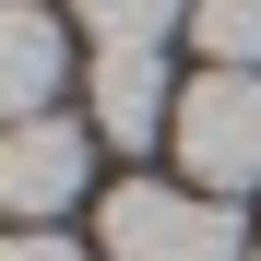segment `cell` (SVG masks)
Wrapping results in <instances>:
<instances>
[{
  "label": "cell",
  "mask_w": 261,
  "mask_h": 261,
  "mask_svg": "<svg viewBox=\"0 0 261 261\" xmlns=\"http://www.w3.org/2000/svg\"><path fill=\"white\" fill-rule=\"evenodd\" d=\"M261 238L238 226V202L214 190H166V178H119L95 214V261H249Z\"/></svg>",
  "instance_id": "6da1fadb"
},
{
  "label": "cell",
  "mask_w": 261,
  "mask_h": 261,
  "mask_svg": "<svg viewBox=\"0 0 261 261\" xmlns=\"http://www.w3.org/2000/svg\"><path fill=\"white\" fill-rule=\"evenodd\" d=\"M178 166H190V190H214V202H238V190H261V71H202V83H178Z\"/></svg>",
  "instance_id": "7a4b0ae2"
},
{
  "label": "cell",
  "mask_w": 261,
  "mask_h": 261,
  "mask_svg": "<svg viewBox=\"0 0 261 261\" xmlns=\"http://www.w3.org/2000/svg\"><path fill=\"white\" fill-rule=\"evenodd\" d=\"M95 190V130L83 119H24V130H0V214L12 226H60V214Z\"/></svg>",
  "instance_id": "3957f363"
},
{
  "label": "cell",
  "mask_w": 261,
  "mask_h": 261,
  "mask_svg": "<svg viewBox=\"0 0 261 261\" xmlns=\"http://www.w3.org/2000/svg\"><path fill=\"white\" fill-rule=\"evenodd\" d=\"M83 95H95V143H119V154H154V130H178V83H166V48H95Z\"/></svg>",
  "instance_id": "277c9868"
},
{
  "label": "cell",
  "mask_w": 261,
  "mask_h": 261,
  "mask_svg": "<svg viewBox=\"0 0 261 261\" xmlns=\"http://www.w3.org/2000/svg\"><path fill=\"white\" fill-rule=\"evenodd\" d=\"M60 83H71V36H60V12H48V0H0V130L48 119Z\"/></svg>",
  "instance_id": "5b68a950"
},
{
  "label": "cell",
  "mask_w": 261,
  "mask_h": 261,
  "mask_svg": "<svg viewBox=\"0 0 261 261\" xmlns=\"http://www.w3.org/2000/svg\"><path fill=\"white\" fill-rule=\"evenodd\" d=\"M95 48H166V24H190V0H60Z\"/></svg>",
  "instance_id": "8992f818"
},
{
  "label": "cell",
  "mask_w": 261,
  "mask_h": 261,
  "mask_svg": "<svg viewBox=\"0 0 261 261\" xmlns=\"http://www.w3.org/2000/svg\"><path fill=\"white\" fill-rule=\"evenodd\" d=\"M202 71H261V0H190Z\"/></svg>",
  "instance_id": "52a82bcc"
},
{
  "label": "cell",
  "mask_w": 261,
  "mask_h": 261,
  "mask_svg": "<svg viewBox=\"0 0 261 261\" xmlns=\"http://www.w3.org/2000/svg\"><path fill=\"white\" fill-rule=\"evenodd\" d=\"M0 261H95V249H71L60 226H12V238H0Z\"/></svg>",
  "instance_id": "ba28073f"
},
{
  "label": "cell",
  "mask_w": 261,
  "mask_h": 261,
  "mask_svg": "<svg viewBox=\"0 0 261 261\" xmlns=\"http://www.w3.org/2000/svg\"><path fill=\"white\" fill-rule=\"evenodd\" d=\"M249 261H261V249H249Z\"/></svg>",
  "instance_id": "9c48e42d"
}]
</instances>
